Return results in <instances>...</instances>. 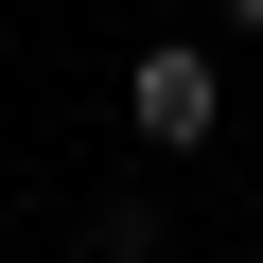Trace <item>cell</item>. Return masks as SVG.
Here are the masks:
<instances>
[{
  "mask_svg": "<svg viewBox=\"0 0 263 263\" xmlns=\"http://www.w3.org/2000/svg\"><path fill=\"white\" fill-rule=\"evenodd\" d=\"M123 123H141L158 158H193L211 123H228V88H211V35H158L141 70H123Z\"/></svg>",
  "mask_w": 263,
  "mask_h": 263,
  "instance_id": "6da1fadb",
  "label": "cell"
},
{
  "mask_svg": "<svg viewBox=\"0 0 263 263\" xmlns=\"http://www.w3.org/2000/svg\"><path fill=\"white\" fill-rule=\"evenodd\" d=\"M211 35H263V0H211Z\"/></svg>",
  "mask_w": 263,
  "mask_h": 263,
  "instance_id": "7a4b0ae2",
  "label": "cell"
}]
</instances>
